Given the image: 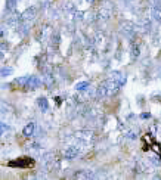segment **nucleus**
<instances>
[{"label":"nucleus","instance_id":"nucleus-1","mask_svg":"<svg viewBox=\"0 0 161 180\" xmlns=\"http://www.w3.org/2000/svg\"><path fill=\"white\" fill-rule=\"evenodd\" d=\"M123 83L121 81H117V77H112L110 80H107V81H103L99 84V89H98V92L96 94L102 97V96H111V94H114L117 90H118V87L121 86Z\"/></svg>","mask_w":161,"mask_h":180},{"label":"nucleus","instance_id":"nucleus-2","mask_svg":"<svg viewBox=\"0 0 161 180\" xmlns=\"http://www.w3.org/2000/svg\"><path fill=\"white\" fill-rule=\"evenodd\" d=\"M21 83H22L27 89H36V87H39V84H40V81L36 77H27L25 80H22Z\"/></svg>","mask_w":161,"mask_h":180},{"label":"nucleus","instance_id":"nucleus-3","mask_svg":"<svg viewBox=\"0 0 161 180\" xmlns=\"http://www.w3.org/2000/svg\"><path fill=\"white\" fill-rule=\"evenodd\" d=\"M78 154H80V151L77 149L76 146H69V148H67V149L64 151V156H65L67 160H73V158L78 156Z\"/></svg>","mask_w":161,"mask_h":180},{"label":"nucleus","instance_id":"nucleus-4","mask_svg":"<svg viewBox=\"0 0 161 180\" xmlns=\"http://www.w3.org/2000/svg\"><path fill=\"white\" fill-rule=\"evenodd\" d=\"M34 123H30V124H27L25 129H24V136L25 137H31L34 134Z\"/></svg>","mask_w":161,"mask_h":180},{"label":"nucleus","instance_id":"nucleus-5","mask_svg":"<svg viewBox=\"0 0 161 180\" xmlns=\"http://www.w3.org/2000/svg\"><path fill=\"white\" fill-rule=\"evenodd\" d=\"M39 106L42 108L43 111H47V101H46L44 97H40V99H39Z\"/></svg>","mask_w":161,"mask_h":180},{"label":"nucleus","instance_id":"nucleus-6","mask_svg":"<svg viewBox=\"0 0 161 180\" xmlns=\"http://www.w3.org/2000/svg\"><path fill=\"white\" fill-rule=\"evenodd\" d=\"M89 86V83H86V81H83V83H78L76 86V89L77 90H84V87H87Z\"/></svg>","mask_w":161,"mask_h":180}]
</instances>
